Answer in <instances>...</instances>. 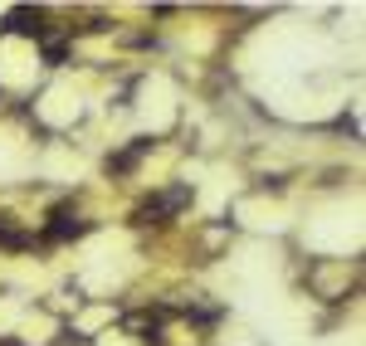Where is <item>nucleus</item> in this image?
Instances as JSON below:
<instances>
[{
	"label": "nucleus",
	"mask_w": 366,
	"mask_h": 346,
	"mask_svg": "<svg viewBox=\"0 0 366 346\" xmlns=\"http://www.w3.org/2000/svg\"><path fill=\"white\" fill-rule=\"evenodd\" d=\"M0 29H5V34H44V10L20 5V10H10V15L0 20Z\"/></svg>",
	"instance_id": "obj_3"
},
{
	"label": "nucleus",
	"mask_w": 366,
	"mask_h": 346,
	"mask_svg": "<svg viewBox=\"0 0 366 346\" xmlns=\"http://www.w3.org/2000/svg\"><path fill=\"white\" fill-rule=\"evenodd\" d=\"M147 151H152V142H147V137H137V142L127 146L122 156H108V175H122V171H132V166H137V161L147 156Z\"/></svg>",
	"instance_id": "obj_6"
},
{
	"label": "nucleus",
	"mask_w": 366,
	"mask_h": 346,
	"mask_svg": "<svg viewBox=\"0 0 366 346\" xmlns=\"http://www.w3.org/2000/svg\"><path fill=\"white\" fill-rule=\"evenodd\" d=\"M88 234V220L74 210V205H54V215H49V225H44V239L49 244H69V239H84Z\"/></svg>",
	"instance_id": "obj_2"
},
{
	"label": "nucleus",
	"mask_w": 366,
	"mask_h": 346,
	"mask_svg": "<svg viewBox=\"0 0 366 346\" xmlns=\"http://www.w3.org/2000/svg\"><path fill=\"white\" fill-rule=\"evenodd\" d=\"M29 244H34V234L15 215H0V249H29Z\"/></svg>",
	"instance_id": "obj_5"
},
{
	"label": "nucleus",
	"mask_w": 366,
	"mask_h": 346,
	"mask_svg": "<svg viewBox=\"0 0 366 346\" xmlns=\"http://www.w3.org/2000/svg\"><path fill=\"white\" fill-rule=\"evenodd\" d=\"M122 327H127V332H132V337H137V342H162V317H157V312H132V317L122 322Z\"/></svg>",
	"instance_id": "obj_4"
},
{
	"label": "nucleus",
	"mask_w": 366,
	"mask_h": 346,
	"mask_svg": "<svg viewBox=\"0 0 366 346\" xmlns=\"http://www.w3.org/2000/svg\"><path fill=\"white\" fill-rule=\"evenodd\" d=\"M186 200H191V190H186V185H176V190H167V195H152V200H142L137 210H132V225H162V220L176 215Z\"/></svg>",
	"instance_id": "obj_1"
}]
</instances>
